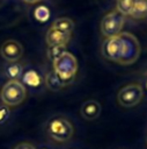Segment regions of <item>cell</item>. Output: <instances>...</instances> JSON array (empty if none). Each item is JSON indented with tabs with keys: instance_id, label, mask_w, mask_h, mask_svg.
I'll list each match as a JSON object with an SVG mask.
<instances>
[{
	"instance_id": "6da1fadb",
	"label": "cell",
	"mask_w": 147,
	"mask_h": 149,
	"mask_svg": "<svg viewBox=\"0 0 147 149\" xmlns=\"http://www.w3.org/2000/svg\"><path fill=\"white\" fill-rule=\"evenodd\" d=\"M102 55L108 61L122 65H130L138 61L140 56V44L134 35L120 33L115 37L105 38L102 44Z\"/></svg>"
},
{
	"instance_id": "7a4b0ae2",
	"label": "cell",
	"mask_w": 147,
	"mask_h": 149,
	"mask_svg": "<svg viewBox=\"0 0 147 149\" xmlns=\"http://www.w3.org/2000/svg\"><path fill=\"white\" fill-rule=\"evenodd\" d=\"M52 63L54 73L66 86L74 80L78 72V61L71 52L65 51Z\"/></svg>"
},
{
	"instance_id": "3957f363",
	"label": "cell",
	"mask_w": 147,
	"mask_h": 149,
	"mask_svg": "<svg viewBox=\"0 0 147 149\" xmlns=\"http://www.w3.org/2000/svg\"><path fill=\"white\" fill-rule=\"evenodd\" d=\"M27 90L23 83L20 80H8L1 88L0 97L3 105L7 107H14L23 102L25 99Z\"/></svg>"
},
{
	"instance_id": "277c9868",
	"label": "cell",
	"mask_w": 147,
	"mask_h": 149,
	"mask_svg": "<svg viewBox=\"0 0 147 149\" xmlns=\"http://www.w3.org/2000/svg\"><path fill=\"white\" fill-rule=\"evenodd\" d=\"M47 133L53 140L58 142H66L73 136V126L67 119L63 116H54L47 123Z\"/></svg>"
},
{
	"instance_id": "5b68a950",
	"label": "cell",
	"mask_w": 147,
	"mask_h": 149,
	"mask_svg": "<svg viewBox=\"0 0 147 149\" xmlns=\"http://www.w3.org/2000/svg\"><path fill=\"white\" fill-rule=\"evenodd\" d=\"M125 19L117 9L108 13L101 21V33L105 38L115 37L120 34Z\"/></svg>"
},
{
	"instance_id": "8992f818",
	"label": "cell",
	"mask_w": 147,
	"mask_h": 149,
	"mask_svg": "<svg viewBox=\"0 0 147 149\" xmlns=\"http://www.w3.org/2000/svg\"><path fill=\"white\" fill-rule=\"evenodd\" d=\"M144 97V88L139 84H128L122 87L117 94V100L120 106L131 108L137 106Z\"/></svg>"
},
{
	"instance_id": "52a82bcc",
	"label": "cell",
	"mask_w": 147,
	"mask_h": 149,
	"mask_svg": "<svg viewBox=\"0 0 147 149\" xmlns=\"http://www.w3.org/2000/svg\"><path fill=\"white\" fill-rule=\"evenodd\" d=\"M0 54L7 63L17 62L23 55V47L21 45L20 42L15 40H7L2 43Z\"/></svg>"
},
{
	"instance_id": "ba28073f",
	"label": "cell",
	"mask_w": 147,
	"mask_h": 149,
	"mask_svg": "<svg viewBox=\"0 0 147 149\" xmlns=\"http://www.w3.org/2000/svg\"><path fill=\"white\" fill-rule=\"evenodd\" d=\"M80 113L84 120H88V121L95 120L101 114V104L94 99L87 100L86 102L82 104L80 108Z\"/></svg>"
},
{
	"instance_id": "9c48e42d",
	"label": "cell",
	"mask_w": 147,
	"mask_h": 149,
	"mask_svg": "<svg viewBox=\"0 0 147 149\" xmlns=\"http://www.w3.org/2000/svg\"><path fill=\"white\" fill-rule=\"evenodd\" d=\"M71 40V33L60 31L53 28H50L46 34V42L49 47H57V45H65Z\"/></svg>"
},
{
	"instance_id": "30bf717a",
	"label": "cell",
	"mask_w": 147,
	"mask_h": 149,
	"mask_svg": "<svg viewBox=\"0 0 147 149\" xmlns=\"http://www.w3.org/2000/svg\"><path fill=\"white\" fill-rule=\"evenodd\" d=\"M3 72L9 80H19L23 73V66L19 62H10L5 65Z\"/></svg>"
},
{
	"instance_id": "8fae6325",
	"label": "cell",
	"mask_w": 147,
	"mask_h": 149,
	"mask_svg": "<svg viewBox=\"0 0 147 149\" xmlns=\"http://www.w3.org/2000/svg\"><path fill=\"white\" fill-rule=\"evenodd\" d=\"M21 78L24 84H27L28 86H31V87H38L43 81L39 73L35 70H27L25 72L22 73Z\"/></svg>"
},
{
	"instance_id": "7c38bea8",
	"label": "cell",
	"mask_w": 147,
	"mask_h": 149,
	"mask_svg": "<svg viewBox=\"0 0 147 149\" xmlns=\"http://www.w3.org/2000/svg\"><path fill=\"white\" fill-rule=\"evenodd\" d=\"M130 15L134 19L147 17V0H134V5Z\"/></svg>"
},
{
	"instance_id": "4fadbf2b",
	"label": "cell",
	"mask_w": 147,
	"mask_h": 149,
	"mask_svg": "<svg viewBox=\"0 0 147 149\" xmlns=\"http://www.w3.org/2000/svg\"><path fill=\"white\" fill-rule=\"evenodd\" d=\"M50 28H53V29H57V30H60V31H65V33H71L72 34V30L74 28V23L68 17H60V19H57L56 21H53V23H52V26Z\"/></svg>"
},
{
	"instance_id": "5bb4252c",
	"label": "cell",
	"mask_w": 147,
	"mask_h": 149,
	"mask_svg": "<svg viewBox=\"0 0 147 149\" xmlns=\"http://www.w3.org/2000/svg\"><path fill=\"white\" fill-rule=\"evenodd\" d=\"M44 81H45V85L47 86V88H50V90H52V91H58V90H60V88H63V87L66 86V85L58 78V76L54 73V71L49 72V73L46 74Z\"/></svg>"
},
{
	"instance_id": "9a60e30c",
	"label": "cell",
	"mask_w": 147,
	"mask_h": 149,
	"mask_svg": "<svg viewBox=\"0 0 147 149\" xmlns=\"http://www.w3.org/2000/svg\"><path fill=\"white\" fill-rule=\"evenodd\" d=\"M133 5H134V0H117V3H116L117 10L124 16L131 14Z\"/></svg>"
},
{
	"instance_id": "2e32d148",
	"label": "cell",
	"mask_w": 147,
	"mask_h": 149,
	"mask_svg": "<svg viewBox=\"0 0 147 149\" xmlns=\"http://www.w3.org/2000/svg\"><path fill=\"white\" fill-rule=\"evenodd\" d=\"M66 51V47L65 45H57V47H49V50H47V55H49V58L53 62L54 59H57L60 55H63L64 52Z\"/></svg>"
},
{
	"instance_id": "e0dca14e",
	"label": "cell",
	"mask_w": 147,
	"mask_h": 149,
	"mask_svg": "<svg viewBox=\"0 0 147 149\" xmlns=\"http://www.w3.org/2000/svg\"><path fill=\"white\" fill-rule=\"evenodd\" d=\"M9 116V108L6 105L0 106V125H2Z\"/></svg>"
},
{
	"instance_id": "ac0fdd59",
	"label": "cell",
	"mask_w": 147,
	"mask_h": 149,
	"mask_svg": "<svg viewBox=\"0 0 147 149\" xmlns=\"http://www.w3.org/2000/svg\"><path fill=\"white\" fill-rule=\"evenodd\" d=\"M14 149H36V148L31 143H29V142H21Z\"/></svg>"
},
{
	"instance_id": "d6986e66",
	"label": "cell",
	"mask_w": 147,
	"mask_h": 149,
	"mask_svg": "<svg viewBox=\"0 0 147 149\" xmlns=\"http://www.w3.org/2000/svg\"><path fill=\"white\" fill-rule=\"evenodd\" d=\"M23 1L27 3H36V2H39L41 0H23Z\"/></svg>"
},
{
	"instance_id": "ffe728a7",
	"label": "cell",
	"mask_w": 147,
	"mask_h": 149,
	"mask_svg": "<svg viewBox=\"0 0 147 149\" xmlns=\"http://www.w3.org/2000/svg\"><path fill=\"white\" fill-rule=\"evenodd\" d=\"M146 88H147V83H146Z\"/></svg>"
},
{
	"instance_id": "44dd1931",
	"label": "cell",
	"mask_w": 147,
	"mask_h": 149,
	"mask_svg": "<svg viewBox=\"0 0 147 149\" xmlns=\"http://www.w3.org/2000/svg\"><path fill=\"white\" fill-rule=\"evenodd\" d=\"M146 141H147V140H146Z\"/></svg>"
}]
</instances>
